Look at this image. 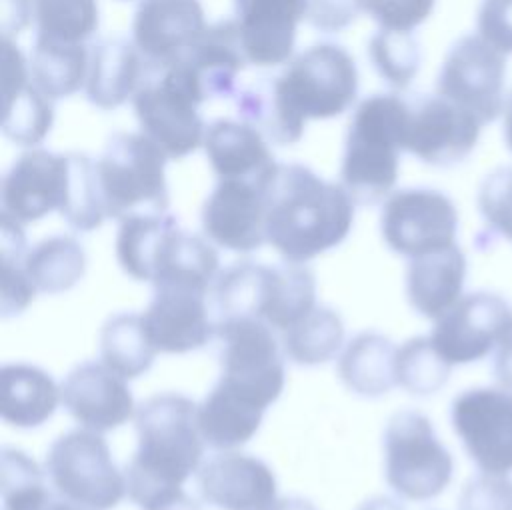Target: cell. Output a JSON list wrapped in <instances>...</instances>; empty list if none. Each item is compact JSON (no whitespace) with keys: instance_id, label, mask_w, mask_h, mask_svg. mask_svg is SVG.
I'll list each match as a JSON object with an SVG mask.
<instances>
[{"instance_id":"db71d44e","label":"cell","mask_w":512,"mask_h":510,"mask_svg":"<svg viewBox=\"0 0 512 510\" xmlns=\"http://www.w3.org/2000/svg\"><path fill=\"white\" fill-rule=\"evenodd\" d=\"M72 510H88V508H80V506H76V504H74V508H72Z\"/></svg>"},{"instance_id":"4316f807","label":"cell","mask_w":512,"mask_h":510,"mask_svg":"<svg viewBox=\"0 0 512 510\" xmlns=\"http://www.w3.org/2000/svg\"><path fill=\"white\" fill-rule=\"evenodd\" d=\"M466 256L458 244L414 256L406 268V298L424 318L436 320L462 296Z\"/></svg>"},{"instance_id":"ab89813d","label":"cell","mask_w":512,"mask_h":510,"mask_svg":"<svg viewBox=\"0 0 512 510\" xmlns=\"http://www.w3.org/2000/svg\"><path fill=\"white\" fill-rule=\"evenodd\" d=\"M368 58L390 88L406 90L420 70L422 54L412 32L380 28L368 42Z\"/></svg>"},{"instance_id":"f546056e","label":"cell","mask_w":512,"mask_h":510,"mask_svg":"<svg viewBox=\"0 0 512 510\" xmlns=\"http://www.w3.org/2000/svg\"><path fill=\"white\" fill-rule=\"evenodd\" d=\"M264 412L216 384L196 406V422L204 444L216 450H232L258 432Z\"/></svg>"},{"instance_id":"ee69618b","label":"cell","mask_w":512,"mask_h":510,"mask_svg":"<svg viewBox=\"0 0 512 510\" xmlns=\"http://www.w3.org/2000/svg\"><path fill=\"white\" fill-rule=\"evenodd\" d=\"M458 510H512V478L480 472L460 490Z\"/></svg>"},{"instance_id":"d6a6232c","label":"cell","mask_w":512,"mask_h":510,"mask_svg":"<svg viewBox=\"0 0 512 510\" xmlns=\"http://www.w3.org/2000/svg\"><path fill=\"white\" fill-rule=\"evenodd\" d=\"M46 470L26 452L2 448L0 454V494L4 510H72L56 490H48Z\"/></svg>"},{"instance_id":"cb8c5ba5","label":"cell","mask_w":512,"mask_h":510,"mask_svg":"<svg viewBox=\"0 0 512 510\" xmlns=\"http://www.w3.org/2000/svg\"><path fill=\"white\" fill-rule=\"evenodd\" d=\"M202 146L218 178L268 184L278 168L264 134L242 120H214L206 126Z\"/></svg>"},{"instance_id":"681fc988","label":"cell","mask_w":512,"mask_h":510,"mask_svg":"<svg viewBox=\"0 0 512 510\" xmlns=\"http://www.w3.org/2000/svg\"><path fill=\"white\" fill-rule=\"evenodd\" d=\"M492 372H494L498 386L512 392V336L496 348Z\"/></svg>"},{"instance_id":"83f0119b","label":"cell","mask_w":512,"mask_h":510,"mask_svg":"<svg viewBox=\"0 0 512 510\" xmlns=\"http://www.w3.org/2000/svg\"><path fill=\"white\" fill-rule=\"evenodd\" d=\"M0 414L16 428H36L56 412L60 388L48 372L32 364H4L0 370Z\"/></svg>"},{"instance_id":"d4e9b609","label":"cell","mask_w":512,"mask_h":510,"mask_svg":"<svg viewBox=\"0 0 512 510\" xmlns=\"http://www.w3.org/2000/svg\"><path fill=\"white\" fill-rule=\"evenodd\" d=\"M206 100L234 96L236 78L248 64L234 18L206 26L200 38L180 58Z\"/></svg>"},{"instance_id":"f907efd6","label":"cell","mask_w":512,"mask_h":510,"mask_svg":"<svg viewBox=\"0 0 512 510\" xmlns=\"http://www.w3.org/2000/svg\"><path fill=\"white\" fill-rule=\"evenodd\" d=\"M358 510H402V506L386 496H374L370 500H366Z\"/></svg>"},{"instance_id":"3957f363","label":"cell","mask_w":512,"mask_h":510,"mask_svg":"<svg viewBox=\"0 0 512 510\" xmlns=\"http://www.w3.org/2000/svg\"><path fill=\"white\" fill-rule=\"evenodd\" d=\"M278 114V144H296L308 120L344 114L358 94L354 58L338 44L320 42L294 56L282 74L268 78Z\"/></svg>"},{"instance_id":"52a82bcc","label":"cell","mask_w":512,"mask_h":510,"mask_svg":"<svg viewBox=\"0 0 512 510\" xmlns=\"http://www.w3.org/2000/svg\"><path fill=\"white\" fill-rule=\"evenodd\" d=\"M204 100L188 68L176 60L166 68H148L132 106L140 130L168 160H180L204 144L206 126L198 114Z\"/></svg>"},{"instance_id":"4fadbf2b","label":"cell","mask_w":512,"mask_h":510,"mask_svg":"<svg viewBox=\"0 0 512 510\" xmlns=\"http://www.w3.org/2000/svg\"><path fill=\"white\" fill-rule=\"evenodd\" d=\"M512 336V304L488 290L462 294L456 304L434 320L430 340L454 366L486 358Z\"/></svg>"},{"instance_id":"7402d4cb","label":"cell","mask_w":512,"mask_h":510,"mask_svg":"<svg viewBox=\"0 0 512 510\" xmlns=\"http://www.w3.org/2000/svg\"><path fill=\"white\" fill-rule=\"evenodd\" d=\"M310 0H234L248 64L268 68L292 60L298 24L308 18Z\"/></svg>"},{"instance_id":"5bb4252c","label":"cell","mask_w":512,"mask_h":510,"mask_svg":"<svg viewBox=\"0 0 512 510\" xmlns=\"http://www.w3.org/2000/svg\"><path fill=\"white\" fill-rule=\"evenodd\" d=\"M450 422L468 458L480 472H512V392L468 388L450 406Z\"/></svg>"},{"instance_id":"2e32d148","label":"cell","mask_w":512,"mask_h":510,"mask_svg":"<svg viewBox=\"0 0 512 510\" xmlns=\"http://www.w3.org/2000/svg\"><path fill=\"white\" fill-rule=\"evenodd\" d=\"M410 116L404 152L430 166H454L470 156L484 126L474 114L440 94L408 100Z\"/></svg>"},{"instance_id":"ffe728a7","label":"cell","mask_w":512,"mask_h":510,"mask_svg":"<svg viewBox=\"0 0 512 510\" xmlns=\"http://www.w3.org/2000/svg\"><path fill=\"white\" fill-rule=\"evenodd\" d=\"M206 30L200 0H140L132 20V42L152 68L180 60Z\"/></svg>"},{"instance_id":"7dc6e473","label":"cell","mask_w":512,"mask_h":510,"mask_svg":"<svg viewBox=\"0 0 512 510\" xmlns=\"http://www.w3.org/2000/svg\"><path fill=\"white\" fill-rule=\"evenodd\" d=\"M134 504L140 510H202L200 504L182 490V486L152 490L140 496Z\"/></svg>"},{"instance_id":"5b68a950","label":"cell","mask_w":512,"mask_h":510,"mask_svg":"<svg viewBox=\"0 0 512 510\" xmlns=\"http://www.w3.org/2000/svg\"><path fill=\"white\" fill-rule=\"evenodd\" d=\"M210 296L214 320L248 316L284 332L316 306V280L304 264L244 260L218 272Z\"/></svg>"},{"instance_id":"7a4b0ae2","label":"cell","mask_w":512,"mask_h":510,"mask_svg":"<svg viewBox=\"0 0 512 510\" xmlns=\"http://www.w3.org/2000/svg\"><path fill=\"white\" fill-rule=\"evenodd\" d=\"M188 396L162 392L146 398L134 412L138 450L126 466V494L132 502L168 486H182L198 472L204 440Z\"/></svg>"},{"instance_id":"816d5d0a","label":"cell","mask_w":512,"mask_h":510,"mask_svg":"<svg viewBox=\"0 0 512 510\" xmlns=\"http://www.w3.org/2000/svg\"><path fill=\"white\" fill-rule=\"evenodd\" d=\"M274 510H318L310 500H304V498H278Z\"/></svg>"},{"instance_id":"7c38bea8","label":"cell","mask_w":512,"mask_h":510,"mask_svg":"<svg viewBox=\"0 0 512 510\" xmlns=\"http://www.w3.org/2000/svg\"><path fill=\"white\" fill-rule=\"evenodd\" d=\"M380 232L392 252L422 256L456 244L458 210L440 190L402 188L384 200Z\"/></svg>"},{"instance_id":"277c9868","label":"cell","mask_w":512,"mask_h":510,"mask_svg":"<svg viewBox=\"0 0 512 510\" xmlns=\"http://www.w3.org/2000/svg\"><path fill=\"white\" fill-rule=\"evenodd\" d=\"M410 104L398 94L364 98L348 124L340 166V184L354 204L386 200L398 180Z\"/></svg>"},{"instance_id":"f1b7e54d","label":"cell","mask_w":512,"mask_h":510,"mask_svg":"<svg viewBox=\"0 0 512 510\" xmlns=\"http://www.w3.org/2000/svg\"><path fill=\"white\" fill-rule=\"evenodd\" d=\"M396 346L378 332H360L338 358V376L342 384L362 396L378 398L396 384Z\"/></svg>"},{"instance_id":"e575fe53","label":"cell","mask_w":512,"mask_h":510,"mask_svg":"<svg viewBox=\"0 0 512 510\" xmlns=\"http://www.w3.org/2000/svg\"><path fill=\"white\" fill-rule=\"evenodd\" d=\"M154 356L156 348L144 330L142 316L134 312H120L102 324L100 358L124 380H134L148 372Z\"/></svg>"},{"instance_id":"f6af8a7d","label":"cell","mask_w":512,"mask_h":510,"mask_svg":"<svg viewBox=\"0 0 512 510\" xmlns=\"http://www.w3.org/2000/svg\"><path fill=\"white\" fill-rule=\"evenodd\" d=\"M476 26L486 42L502 54H512V0H482Z\"/></svg>"},{"instance_id":"7bdbcfd3","label":"cell","mask_w":512,"mask_h":510,"mask_svg":"<svg viewBox=\"0 0 512 510\" xmlns=\"http://www.w3.org/2000/svg\"><path fill=\"white\" fill-rule=\"evenodd\" d=\"M436 0H356L360 12L378 22L382 30L412 32L424 24Z\"/></svg>"},{"instance_id":"d590c367","label":"cell","mask_w":512,"mask_h":510,"mask_svg":"<svg viewBox=\"0 0 512 510\" xmlns=\"http://www.w3.org/2000/svg\"><path fill=\"white\" fill-rule=\"evenodd\" d=\"M344 342V322L336 310L314 306L306 316L282 332V352L298 366L332 360Z\"/></svg>"},{"instance_id":"9c48e42d","label":"cell","mask_w":512,"mask_h":510,"mask_svg":"<svg viewBox=\"0 0 512 510\" xmlns=\"http://www.w3.org/2000/svg\"><path fill=\"white\" fill-rule=\"evenodd\" d=\"M454 474V460L430 418L418 410L396 412L384 430V476L402 498L426 502L440 496Z\"/></svg>"},{"instance_id":"30bf717a","label":"cell","mask_w":512,"mask_h":510,"mask_svg":"<svg viewBox=\"0 0 512 510\" xmlns=\"http://www.w3.org/2000/svg\"><path fill=\"white\" fill-rule=\"evenodd\" d=\"M44 470L50 486L80 508L112 510L126 494V474L94 430L78 428L58 436L46 452Z\"/></svg>"},{"instance_id":"1f68e13d","label":"cell","mask_w":512,"mask_h":510,"mask_svg":"<svg viewBox=\"0 0 512 510\" xmlns=\"http://www.w3.org/2000/svg\"><path fill=\"white\" fill-rule=\"evenodd\" d=\"M90 46L34 40L28 60L32 82L50 98L60 100L86 86Z\"/></svg>"},{"instance_id":"484cf974","label":"cell","mask_w":512,"mask_h":510,"mask_svg":"<svg viewBox=\"0 0 512 510\" xmlns=\"http://www.w3.org/2000/svg\"><path fill=\"white\" fill-rule=\"evenodd\" d=\"M148 62L134 42L104 38L90 46L86 98L100 110H114L134 98L148 74Z\"/></svg>"},{"instance_id":"e0dca14e","label":"cell","mask_w":512,"mask_h":510,"mask_svg":"<svg viewBox=\"0 0 512 510\" xmlns=\"http://www.w3.org/2000/svg\"><path fill=\"white\" fill-rule=\"evenodd\" d=\"M68 194L70 152L30 148L12 162L2 178V212L20 224H30L54 210L62 214Z\"/></svg>"},{"instance_id":"836d02e7","label":"cell","mask_w":512,"mask_h":510,"mask_svg":"<svg viewBox=\"0 0 512 510\" xmlns=\"http://www.w3.org/2000/svg\"><path fill=\"white\" fill-rule=\"evenodd\" d=\"M24 270L36 292L60 294L82 280L86 272V254L80 242L72 236H48L26 252Z\"/></svg>"},{"instance_id":"f5cc1de1","label":"cell","mask_w":512,"mask_h":510,"mask_svg":"<svg viewBox=\"0 0 512 510\" xmlns=\"http://www.w3.org/2000/svg\"><path fill=\"white\" fill-rule=\"evenodd\" d=\"M504 142L508 146V150L512 152V94L506 100V108H504Z\"/></svg>"},{"instance_id":"d6986e66","label":"cell","mask_w":512,"mask_h":510,"mask_svg":"<svg viewBox=\"0 0 512 510\" xmlns=\"http://www.w3.org/2000/svg\"><path fill=\"white\" fill-rule=\"evenodd\" d=\"M200 496L218 510H274L278 484L272 468L250 454L224 450L196 474Z\"/></svg>"},{"instance_id":"603a6c76","label":"cell","mask_w":512,"mask_h":510,"mask_svg":"<svg viewBox=\"0 0 512 510\" xmlns=\"http://www.w3.org/2000/svg\"><path fill=\"white\" fill-rule=\"evenodd\" d=\"M2 78V134L18 146L36 148L52 128L54 100L32 82L28 60L8 36L2 38Z\"/></svg>"},{"instance_id":"74e56055","label":"cell","mask_w":512,"mask_h":510,"mask_svg":"<svg viewBox=\"0 0 512 510\" xmlns=\"http://www.w3.org/2000/svg\"><path fill=\"white\" fill-rule=\"evenodd\" d=\"M450 370L452 364L434 348L430 336H414L396 350V384L414 396L438 392Z\"/></svg>"},{"instance_id":"44dd1931","label":"cell","mask_w":512,"mask_h":510,"mask_svg":"<svg viewBox=\"0 0 512 510\" xmlns=\"http://www.w3.org/2000/svg\"><path fill=\"white\" fill-rule=\"evenodd\" d=\"M66 412L86 430L108 432L126 424L136 408L122 376L104 362H82L60 384Z\"/></svg>"},{"instance_id":"ba28073f","label":"cell","mask_w":512,"mask_h":510,"mask_svg":"<svg viewBox=\"0 0 512 510\" xmlns=\"http://www.w3.org/2000/svg\"><path fill=\"white\" fill-rule=\"evenodd\" d=\"M220 344V378L216 384L266 410L284 390V362L272 328L258 318L214 320Z\"/></svg>"},{"instance_id":"ac0fdd59","label":"cell","mask_w":512,"mask_h":510,"mask_svg":"<svg viewBox=\"0 0 512 510\" xmlns=\"http://www.w3.org/2000/svg\"><path fill=\"white\" fill-rule=\"evenodd\" d=\"M266 186L220 178L200 212L204 236L232 252L258 250L266 242Z\"/></svg>"},{"instance_id":"b9f144b4","label":"cell","mask_w":512,"mask_h":510,"mask_svg":"<svg viewBox=\"0 0 512 510\" xmlns=\"http://www.w3.org/2000/svg\"><path fill=\"white\" fill-rule=\"evenodd\" d=\"M478 210L490 234L512 242V166L486 174L478 188Z\"/></svg>"},{"instance_id":"60d3db41","label":"cell","mask_w":512,"mask_h":510,"mask_svg":"<svg viewBox=\"0 0 512 510\" xmlns=\"http://www.w3.org/2000/svg\"><path fill=\"white\" fill-rule=\"evenodd\" d=\"M78 232L96 230L108 216L96 176V162L80 152H70V194L60 214Z\"/></svg>"},{"instance_id":"8992f818","label":"cell","mask_w":512,"mask_h":510,"mask_svg":"<svg viewBox=\"0 0 512 510\" xmlns=\"http://www.w3.org/2000/svg\"><path fill=\"white\" fill-rule=\"evenodd\" d=\"M168 156L144 132H114L96 160V176L108 218L164 214Z\"/></svg>"},{"instance_id":"8fae6325","label":"cell","mask_w":512,"mask_h":510,"mask_svg":"<svg viewBox=\"0 0 512 510\" xmlns=\"http://www.w3.org/2000/svg\"><path fill=\"white\" fill-rule=\"evenodd\" d=\"M504 82L506 54L480 34H466L450 46L436 78V94L488 124L504 114Z\"/></svg>"},{"instance_id":"c3c4849f","label":"cell","mask_w":512,"mask_h":510,"mask_svg":"<svg viewBox=\"0 0 512 510\" xmlns=\"http://www.w3.org/2000/svg\"><path fill=\"white\" fill-rule=\"evenodd\" d=\"M32 4L34 0H4L2 36L12 38V34H18L32 24Z\"/></svg>"},{"instance_id":"f35d334b","label":"cell","mask_w":512,"mask_h":510,"mask_svg":"<svg viewBox=\"0 0 512 510\" xmlns=\"http://www.w3.org/2000/svg\"><path fill=\"white\" fill-rule=\"evenodd\" d=\"M2 316L20 314L36 296V288L24 270L26 236L22 224L2 212Z\"/></svg>"},{"instance_id":"8d00e7d4","label":"cell","mask_w":512,"mask_h":510,"mask_svg":"<svg viewBox=\"0 0 512 510\" xmlns=\"http://www.w3.org/2000/svg\"><path fill=\"white\" fill-rule=\"evenodd\" d=\"M98 0H34V40L86 44L98 30Z\"/></svg>"},{"instance_id":"bcb514c9","label":"cell","mask_w":512,"mask_h":510,"mask_svg":"<svg viewBox=\"0 0 512 510\" xmlns=\"http://www.w3.org/2000/svg\"><path fill=\"white\" fill-rule=\"evenodd\" d=\"M356 0H310L308 22L324 32H336L354 22L358 14Z\"/></svg>"},{"instance_id":"4dcf8cb0","label":"cell","mask_w":512,"mask_h":510,"mask_svg":"<svg viewBox=\"0 0 512 510\" xmlns=\"http://www.w3.org/2000/svg\"><path fill=\"white\" fill-rule=\"evenodd\" d=\"M178 228L172 214H130L120 220L116 234V258L134 280L152 282L158 256Z\"/></svg>"},{"instance_id":"6da1fadb","label":"cell","mask_w":512,"mask_h":510,"mask_svg":"<svg viewBox=\"0 0 512 510\" xmlns=\"http://www.w3.org/2000/svg\"><path fill=\"white\" fill-rule=\"evenodd\" d=\"M354 222V200L342 184L304 164H278L266 186V242L284 262L304 264L336 248Z\"/></svg>"},{"instance_id":"9a60e30c","label":"cell","mask_w":512,"mask_h":510,"mask_svg":"<svg viewBox=\"0 0 512 510\" xmlns=\"http://www.w3.org/2000/svg\"><path fill=\"white\" fill-rule=\"evenodd\" d=\"M152 286L154 296L142 314V322L156 352L184 354L214 338L216 326L206 306L210 284L170 278Z\"/></svg>"}]
</instances>
